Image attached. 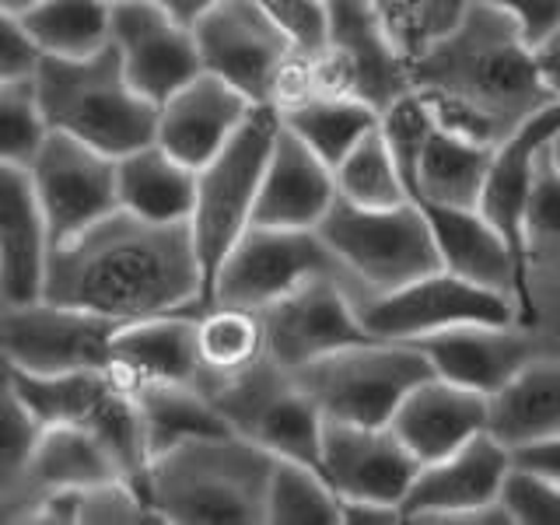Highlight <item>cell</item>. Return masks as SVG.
I'll use <instances>...</instances> for the list:
<instances>
[{"mask_svg": "<svg viewBox=\"0 0 560 525\" xmlns=\"http://www.w3.org/2000/svg\"><path fill=\"white\" fill-rule=\"evenodd\" d=\"M105 378L127 396L144 393L151 385H197L200 389L192 312H168L116 326Z\"/></svg>", "mask_w": 560, "mask_h": 525, "instance_id": "cell-20", "label": "cell"}, {"mask_svg": "<svg viewBox=\"0 0 560 525\" xmlns=\"http://www.w3.org/2000/svg\"><path fill=\"white\" fill-rule=\"evenodd\" d=\"M46 122L35 102L32 78L0 84V165H28L43 144Z\"/></svg>", "mask_w": 560, "mask_h": 525, "instance_id": "cell-39", "label": "cell"}, {"mask_svg": "<svg viewBox=\"0 0 560 525\" xmlns=\"http://www.w3.org/2000/svg\"><path fill=\"white\" fill-rule=\"evenodd\" d=\"M158 4H162L175 18V22H183L186 28H192L210 8L224 4V0H158Z\"/></svg>", "mask_w": 560, "mask_h": 525, "instance_id": "cell-50", "label": "cell"}, {"mask_svg": "<svg viewBox=\"0 0 560 525\" xmlns=\"http://www.w3.org/2000/svg\"><path fill=\"white\" fill-rule=\"evenodd\" d=\"M105 480L119 477L92 431L78 424L39 428L28 463V483L35 498L49 494V490H81Z\"/></svg>", "mask_w": 560, "mask_h": 525, "instance_id": "cell-32", "label": "cell"}, {"mask_svg": "<svg viewBox=\"0 0 560 525\" xmlns=\"http://www.w3.org/2000/svg\"><path fill=\"white\" fill-rule=\"evenodd\" d=\"M402 512L382 501H340V525H399Z\"/></svg>", "mask_w": 560, "mask_h": 525, "instance_id": "cell-48", "label": "cell"}, {"mask_svg": "<svg viewBox=\"0 0 560 525\" xmlns=\"http://www.w3.org/2000/svg\"><path fill=\"white\" fill-rule=\"evenodd\" d=\"M39 197L49 249L74 238L119 207L116 200V158L81 144L74 137L46 130L25 165Z\"/></svg>", "mask_w": 560, "mask_h": 525, "instance_id": "cell-13", "label": "cell"}, {"mask_svg": "<svg viewBox=\"0 0 560 525\" xmlns=\"http://www.w3.org/2000/svg\"><path fill=\"white\" fill-rule=\"evenodd\" d=\"M158 525L144 494L127 480H105L78 490V525Z\"/></svg>", "mask_w": 560, "mask_h": 525, "instance_id": "cell-41", "label": "cell"}, {"mask_svg": "<svg viewBox=\"0 0 560 525\" xmlns=\"http://www.w3.org/2000/svg\"><path fill=\"white\" fill-rule=\"evenodd\" d=\"M315 232L337 259V270L354 302L442 270L428 218L413 200L393 207H358L337 197L326 218L315 224Z\"/></svg>", "mask_w": 560, "mask_h": 525, "instance_id": "cell-5", "label": "cell"}, {"mask_svg": "<svg viewBox=\"0 0 560 525\" xmlns=\"http://www.w3.org/2000/svg\"><path fill=\"white\" fill-rule=\"evenodd\" d=\"M424 210L431 238L442 270L466 277L472 284H483L490 291L512 294L518 305V323H533V294L522 288L515 259L508 253L501 235L490 228L477 207H438V203H417Z\"/></svg>", "mask_w": 560, "mask_h": 525, "instance_id": "cell-22", "label": "cell"}, {"mask_svg": "<svg viewBox=\"0 0 560 525\" xmlns=\"http://www.w3.org/2000/svg\"><path fill=\"white\" fill-rule=\"evenodd\" d=\"M273 463L238 434L192 438L154 455L144 501L168 525H262Z\"/></svg>", "mask_w": 560, "mask_h": 525, "instance_id": "cell-3", "label": "cell"}, {"mask_svg": "<svg viewBox=\"0 0 560 525\" xmlns=\"http://www.w3.org/2000/svg\"><path fill=\"white\" fill-rule=\"evenodd\" d=\"M109 4H119V0H109Z\"/></svg>", "mask_w": 560, "mask_h": 525, "instance_id": "cell-53", "label": "cell"}, {"mask_svg": "<svg viewBox=\"0 0 560 525\" xmlns=\"http://www.w3.org/2000/svg\"><path fill=\"white\" fill-rule=\"evenodd\" d=\"M35 434L39 428L22 407L8 378V368L0 361V522H28L35 501L28 483Z\"/></svg>", "mask_w": 560, "mask_h": 525, "instance_id": "cell-36", "label": "cell"}, {"mask_svg": "<svg viewBox=\"0 0 560 525\" xmlns=\"http://www.w3.org/2000/svg\"><path fill=\"white\" fill-rule=\"evenodd\" d=\"M358 315L375 340H420L428 332L466 323L515 326L518 305L512 294L472 284L448 270H431L396 291L364 298L358 302Z\"/></svg>", "mask_w": 560, "mask_h": 525, "instance_id": "cell-11", "label": "cell"}, {"mask_svg": "<svg viewBox=\"0 0 560 525\" xmlns=\"http://www.w3.org/2000/svg\"><path fill=\"white\" fill-rule=\"evenodd\" d=\"M32 88L46 130L74 137L102 154L122 158L154 140L158 105L133 92L113 46L81 60L39 57Z\"/></svg>", "mask_w": 560, "mask_h": 525, "instance_id": "cell-4", "label": "cell"}, {"mask_svg": "<svg viewBox=\"0 0 560 525\" xmlns=\"http://www.w3.org/2000/svg\"><path fill=\"white\" fill-rule=\"evenodd\" d=\"M259 319L262 337H267V358L288 372L340 347L372 340L340 273L308 277L305 284L259 308Z\"/></svg>", "mask_w": 560, "mask_h": 525, "instance_id": "cell-15", "label": "cell"}, {"mask_svg": "<svg viewBox=\"0 0 560 525\" xmlns=\"http://www.w3.org/2000/svg\"><path fill=\"white\" fill-rule=\"evenodd\" d=\"M8 368V364H4ZM18 399L35 420V428L78 424L88 428V420L113 393V382L105 372H60V375H28L8 368Z\"/></svg>", "mask_w": 560, "mask_h": 525, "instance_id": "cell-35", "label": "cell"}, {"mask_svg": "<svg viewBox=\"0 0 560 525\" xmlns=\"http://www.w3.org/2000/svg\"><path fill=\"white\" fill-rule=\"evenodd\" d=\"M277 116L329 168L337 165L364 133H372L378 127V113L372 105H364L354 95H340V92L305 95L294 105H288V109H280Z\"/></svg>", "mask_w": 560, "mask_h": 525, "instance_id": "cell-31", "label": "cell"}, {"mask_svg": "<svg viewBox=\"0 0 560 525\" xmlns=\"http://www.w3.org/2000/svg\"><path fill=\"white\" fill-rule=\"evenodd\" d=\"M49 235L25 165H0V294L32 302L43 291Z\"/></svg>", "mask_w": 560, "mask_h": 525, "instance_id": "cell-26", "label": "cell"}, {"mask_svg": "<svg viewBox=\"0 0 560 525\" xmlns=\"http://www.w3.org/2000/svg\"><path fill=\"white\" fill-rule=\"evenodd\" d=\"M542 151H547V162L560 172V127L553 130V137L547 140V148H542Z\"/></svg>", "mask_w": 560, "mask_h": 525, "instance_id": "cell-51", "label": "cell"}, {"mask_svg": "<svg viewBox=\"0 0 560 525\" xmlns=\"http://www.w3.org/2000/svg\"><path fill=\"white\" fill-rule=\"evenodd\" d=\"M512 472V452L494 434L480 431L445 459L424 463L399 501L410 525H459L466 512H480L501 501V487Z\"/></svg>", "mask_w": 560, "mask_h": 525, "instance_id": "cell-17", "label": "cell"}, {"mask_svg": "<svg viewBox=\"0 0 560 525\" xmlns=\"http://www.w3.org/2000/svg\"><path fill=\"white\" fill-rule=\"evenodd\" d=\"M249 113V98L221 78L200 70L197 78L186 81L179 92H172L158 105L154 144H162L168 154H175L183 165L197 172L238 133Z\"/></svg>", "mask_w": 560, "mask_h": 525, "instance_id": "cell-21", "label": "cell"}, {"mask_svg": "<svg viewBox=\"0 0 560 525\" xmlns=\"http://www.w3.org/2000/svg\"><path fill=\"white\" fill-rule=\"evenodd\" d=\"M262 525H340V498L315 466L277 459Z\"/></svg>", "mask_w": 560, "mask_h": 525, "instance_id": "cell-37", "label": "cell"}, {"mask_svg": "<svg viewBox=\"0 0 560 525\" xmlns=\"http://www.w3.org/2000/svg\"><path fill=\"white\" fill-rule=\"evenodd\" d=\"M277 127L280 116L273 105H253L238 133L207 165L197 168V189H192V210L186 224L203 270V298L218 262L253 221V203Z\"/></svg>", "mask_w": 560, "mask_h": 525, "instance_id": "cell-7", "label": "cell"}, {"mask_svg": "<svg viewBox=\"0 0 560 525\" xmlns=\"http://www.w3.org/2000/svg\"><path fill=\"white\" fill-rule=\"evenodd\" d=\"M525 242L529 256L536 249H560V172L547 162V151L539 154L529 210H525Z\"/></svg>", "mask_w": 560, "mask_h": 525, "instance_id": "cell-44", "label": "cell"}, {"mask_svg": "<svg viewBox=\"0 0 560 525\" xmlns=\"http://www.w3.org/2000/svg\"><path fill=\"white\" fill-rule=\"evenodd\" d=\"M332 186L337 197L358 207H393L410 200L407 186L399 179L393 151L385 144L382 130L375 127L350 148L337 165H332Z\"/></svg>", "mask_w": 560, "mask_h": 525, "instance_id": "cell-38", "label": "cell"}, {"mask_svg": "<svg viewBox=\"0 0 560 525\" xmlns=\"http://www.w3.org/2000/svg\"><path fill=\"white\" fill-rule=\"evenodd\" d=\"M417 469L420 463L402 448L389 424L364 428L323 420L319 472L340 501H382L399 508Z\"/></svg>", "mask_w": 560, "mask_h": 525, "instance_id": "cell-19", "label": "cell"}, {"mask_svg": "<svg viewBox=\"0 0 560 525\" xmlns=\"http://www.w3.org/2000/svg\"><path fill=\"white\" fill-rule=\"evenodd\" d=\"M477 4L504 11L529 46H536L560 22V0H477Z\"/></svg>", "mask_w": 560, "mask_h": 525, "instance_id": "cell-46", "label": "cell"}, {"mask_svg": "<svg viewBox=\"0 0 560 525\" xmlns=\"http://www.w3.org/2000/svg\"><path fill=\"white\" fill-rule=\"evenodd\" d=\"M192 340L200 361V389L224 378L249 372L267 358L262 319L253 308L238 305H203L192 312Z\"/></svg>", "mask_w": 560, "mask_h": 525, "instance_id": "cell-30", "label": "cell"}, {"mask_svg": "<svg viewBox=\"0 0 560 525\" xmlns=\"http://www.w3.org/2000/svg\"><path fill=\"white\" fill-rule=\"evenodd\" d=\"M487 431L508 452L560 438V361H525L487 399Z\"/></svg>", "mask_w": 560, "mask_h": 525, "instance_id": "cell-27", "label": "cell"}, {"mask_svg": "<svg viewBox=\"0 0 560 525\" xmlns=\"http://www.w3.org/2000/svg\"><path fill=\"white\" fill-rule=\"evenodd\" d=\"M39 298L116 326L203 305V270L189 224H158L113 210L46 256Z\"/></svg>", "mask_w": 560, "mask_h": 525, "instance_id": "cell-1", "label": "cell"}, {"mask_svg": "<svg viewBox=\"0 0 560 525\" xmlns=\"http://www.w3.org/2000/svg\"><path fill=\"white\" fill-rule=\"evenodd\" d=\"M35 63H39V49L32 46L22 22L14 14L0 11V84L32 78Z\"/></svg>", "mask_w": 560, "mask_h": 525, "instance_id": "cell-45", "label": "cell"}, {"mask_svg": "<svg viewBox=\"0 0 560 525\" xmlns=\"http://www.w3.org/2000/svg\"><path fill=\"white\" fill-rule=\"evenodd\" d=\"M32 4H39V0H0V11H8L14 18H22Z\"/></svg>", "mask_w": 560, "mask_h": 525, "instance_id": "cell-52", "label": "cell"}, {"mask_svg": "<svg viewBox=\"0 0 560 525\" xmlns=\"http://www.w3.org/2000/svg\"><path fill=\"white\" fill-rule=\"evenodd\" d=\"M133 399L140 424H144L151 459L183 442H192V438L232 434L214 410V402L197 385H151Z\"/></svg>", "mask_w": 560, "mask_h": 525, "instance_id": "cell-34", "label": "cell"}, {"mask_svg": "<svg viewBox=\"0 0 560 525\" xmlns=\"http://www.w3.org/2000/svg\"><path fill=\"white\" fill-rule=\"evenodd\" d=\"M0 302H4V294H0Z\"/></svg>", "mask_w": 560, "mask_h": 525, "instance_id": "cell-54", "label": "cell"}, {"mask_svg": "<svg viewBox=\"0 0 560 525\" xmlns=\"http://www.w3.org/2000/svg\"><path fill=\"white\" fill-rule=\"evenodd\" d=\"M501 504L515 525H560V483L515 469L501 487Z\"/></svg>", "mask_w": 560, "mask_h": 525, "instance_id": "cell-43", "label": "cell"}, {"mask_svg": "<svg viewBox=\"0 0 560 525\" xmlns=\"http://www.w3.org/2000/svg\"><path fill=\"white\" fill-rule=\"evenodd\" d=\"M192 189H197V172L154 140L116 158V200L119 210L133 218L186 224L192 210Z\"/></svg>", "mask_w": 560, "mask_h": 525, "instance_id": "cell-28", "label": "cell"}, {"mask_svg": "<svg viewBox=\"0 0 560 525\" xmlns=\"http://www.w3.org/2000/svg\"><path fill=\"white\" fill-rule=\"evenodd\" d=\"M109 46L137 95L162 105L172 92L200 74V52L192 28L158 4V0H119L109 14Z\"/></svg>", "mask_w": 560, "mask_h": 525, "instance_id": "cell-16", "label": "cell"}, {"mask_svg": "<svg viewBox=\"0 0 560 525\" xmlns=\"http://www.w3.org/2000/svg\"><path fill=\"white\" fill-rule=\"evenodd\" d=\"M337 200L332 168L319 162L284 122L277 127L273 148L262 165L253 221L262 228H315Z\"/></svg>", "mask_w": 560, "mask_h": 525, "instance_id": "cell-24", "label": "cell"}, {"mask_svg": "<svg viewBox=\"0 0 560 525\" xmlns=\"http://www.w3.org/2000/svg\"><path fill=\"white\" fill-rule=\"evenodd\" d=\"M490 154H494L490 144H480V140H469L434 122L417 154L410 200L438 207H477Z\"/></svg>", "mask_w": 560, "mask_h": 525, "instance_id": "cell-29", "label": "cell"}, {"mask_svg": "<svg viewBox=\"0 0 560 525\" xmlns=\"http://www.w3.org/2000/svg\"><path fill=\"white\" fill-rule=\"evenodd\" d=\"M413 343L428 358L431 372L452 385H463L469 393L494 396L504 389L518 368L533 358L529 340L515 326H487V323H466L428 332Z\"/></svg>", "mask_w": 560, "mask_h": 525, "instance_id": "cell-23", "label": "cell"}, {"mask_svg": "<svg viewBox=\"0 0 560 525\" xmlns=\"http://www.w3.org/2000/svg\"><path fill=\"white\" fill-rule=\"evenodd\" d=\"M431 372L428 358L407 340H361L294 368L291 378L323 420L382 428L417 382Z\"/></svg>", "mask_w": 560, "mask_h": 525, "instance_id": "cell-6", "label": "cell"}, {"mask_svg": "<svg viewBox=\"0 0 560 525\" xmlns=\"http://www.w3.org/2000/svg\"><path fill=\"white\" fill-rule=\"evenodd\" d=\"M273 28L302 57H319L326 49V0H256Z\"/></svg>", "mask_w": 560, "mask_h": 525, "instance_id": "cell-42", "label": "cell"}, {"mask_svg": "<svg viewBox=\"0 0 560 525\" xmlns=\"http://www.w3.org/2000/svg\"><path fill=\"white\" fill-rule=\"evenodd\" d=\"M389 428L420 466L445 459L469 438L487 431V396L428 375L402 396Z\"/></svg>", "mask_w": 560, "mask_h": 525, "instance_id": "cell-25", "label": "cell"}, {"mask_svg": "<svg viewBox=\"0 0 560 525\" xmlns=\"http://www.w3.org/2000/svg\"><path fill=\"white\" fill-rule=\"evenodd\" d=\"M512 466L525 469V472H536V477L550 480V483H560V438H547V442L515 448Z\"/></svg>", "mask_w": 560, "mask_h": 525, "instance_id": "cell-47", "label": "cell"}, {"mask_svg": "<svg viewBox=\"0 0 560 525\" xmlns=\"http://www.w3.org/2000/svg\"><path fill=\"white\" fill-rule=\"evenodd\" d=\"M207 399L242 442L262 448L273 459L308 463L319 469L323 413L298 389L288 368L262 358L249 372L207 385Z\"/></svg>", "mask_w": 560, "mask_h": 525, "instance_id": "cell-8", "label": "cell"}, {"mask_svg": "<svg viewBox=\"0 0 560 525\" xmlns=\"http://www.w3.org/2000/svg\"><path fill=\"white\" fill-rule=\"evenodd\" d=\"M192 39L207 74L232 84L253 105L273 102L280 70L294 52L256 0H224L210 8L192 25Z\"/></svg>", "mask_w": 560, "mask_h": 525, "instance_id": "cell-14", "label": "cell"}, {"mask_svg": "<svg viewBox=\"0 0 560 525\" xmlns=\"http://www.w3.org/2000/svg\"><path fill=\"white\" fill-rule=\"evenodd\" d=\"M407 67L410 88L428 102L434 122L490 148L557 102L518 25L477 0H466L459 18L420 46Z\"/></svg>", "mask_w": 560, "mask_h": 525, "instance_id": "cell-2", "label": "cell"}, {"mask_svg": "<svg viewBox=\"0 0 560 525\" xmlns=\"http://www.w3.org/2000/svg\"><path fill=\"white\" fill-rule=\"evenodd\" d=\"M109 0H39L22 22L39 57L81 60L109 46Z\"/></svg>", "mask_w": 560, "mask_h": 525, "instance_id": "cell-33", "label": "cell"}, {"mask_svg": "<svg viewBox=\"0 0 560 525\" xmlns=\"http://www.w3.org/2000/svg\"><path fill=\"white\" fill-rule=\"evenodd\" d=\"M533 60H536L542 84H547V92L560 98V22L533 46Z\"/></svg>", "mask_w": 560, "mask_h": 525, "instance_id": "cell-49", "label": "cell"}, {"mask_svg": "<svg viewBox=\"0 0 560 525\" xmlns=\"http://www.w3.org/2000/svg\"><path fill=\"white\" fill-rule=\"evenodd\" d=\"M557 127H560V98L525 119L518 130H512L501 140V144H494V154H490V165L480 186V200H477L480 218L494 228L501 242L508 245L522 288L529 294H533V284H529L533 256H529V242H525V210H529L539 154Z\"/></svg>", "mask_w": 560, "mask_h": 525, "instance_id": "cell-18", "label": "cell"}, {"mask_svg": "<svg viewBox=\"0 0 560 525\" xmlns=\"http://www.w3.org/2000/svg\"><path fill=\"white\" fill-rule=\"evenodd\" d=\"M116 323L46 298L0 302V361L14 372H105Z\"/></svg>", "mask_w": 560, "mask_h": 525, "instance_id": "cell-12", "label": "cell"}, {"mask_svg": "<svg viewBox=\"0 0 560 525\" xmlns=\"http://www.w3.org/2000/svg\"><path fill=\"white\" fill-rule=\"evenodd\" d=\"M375 8L410 60L420 46H428L438 32H445L459 18L466 0H375Z\"/></svg>", "mask_w": 560, "mask_h": 525, "instance_id": "cell-40", "label": "cell"}, {"mask_svg": "<svg viewBox=\"0 0 560 525\" xmlns=\"http://www.w3.org/2000/svg\"><path fill=\"white\" fill-rule=\"evenodd\" d=\"M340 273L315 228L249 224L218 262L203 305L267 308L308 277Z\"/></svg>", "mask_w": 560, "mask_h": 525, "instance_id": "cell-10", "label": "cell"}, {"mask_svg": "<svg viewBox=\"0 0 560 525\" xmlns=\"http://www.w3.org/2000/svg\"><path fill=\"white\" fill-rule=\"evenodd\" d=\"M315 92L354 95L382 113L410 92L407 52L375 0H326V49L312 57Z\"/></svg>", "mask_w": 560, "mask_h": 525, "instance_id": "cell-9", "label": "cell"}]
</instances>
